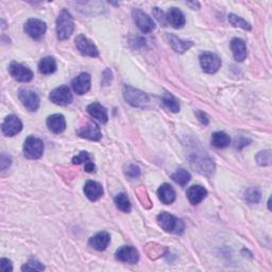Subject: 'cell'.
I'll use <instances>...</instances> for the list:
<instances>
[{
  "label": "cell",
  "instance_id": "9a60e30c",
  "mask_svg": "<svg viewBox=\"0 0 272 272\" xmlns=\"http://www.w3.org/2000/svg\"><path fill=\"white\" fill-rule=\"evenodd\" d=\"M115 256L116 260L128 264H136L139 260L138 251L131 246H124L119 248Z\"/></svg>",
  "mask_w": 272,
  "mask_h": 272
},
{
  "label": "cell",
  "instance_id": "2e32d148",
  "mask_svg": "<svg viewBox=\"0 0 272 272\" xmlns=\"http://www.w3.org/2000/svg\"><path fill=\"white\" fill-rule=\"evenodd\" d=\"M111 241V236L108 232H99L89 238L88 244L97 251H103L108 248Z\"/></svg>",
  "mask_w": 272,
  "mask_h": 272
},
{
  "label": "cell",
  "instance_id": "83f0119b",
  "mask_svg": "<svg viewBox=\"0 0 272 272\" xmlns=\"http://www.w3.org/2000/svg\"><path fill=\"white\" fill-rule=\"evenodd\" d=\"M172 180L181 186H185L191 181V173L183 168H179L173 175L171 176Z\"/></svg>",
  "mask_w": 272,
  "mask_h": 272
},
{
  "label": "cell",
  "instance_id": "d6986e66",
  "mask_svg": "<svg viewBox=\"0 0 272 272\" xmlns=\"http://www.w3.org/2000/svg\"><path fill=\"white\" fill-rule=\"evenodd\" d=\"M230 47H231L233 56H234V58H235L236 61L243 62L244 60H246L248 54H247V46H246L245 41L235 37V39H233L231 41Z\"/></svg>",
  "mask_w": 272,
  "mask_h": 272
},
{
  "label": "cell",
  "instance_id": "8992f818",
  "mask_svg": "<svg viewBox=\"0 0 272 272\" xmlns=\"http://www.w3.org/2000/svg\"><path fill=\"white\" fill-rule=\"evenodd\" d=\"M133 20L135 25L140 30L142 33H150L155 29V24L153 19L149 15L143 13L140 10H133L132 12Z\"/></svg>",
  "mask_w": 272,
  "mask_h": 272
},
{
  "label": "cell",
  "instance_id": "4316f807",
  "mask_svg": "<svg viewBox=\"0 0 272 272\" xmlns=\"http://www.w3.org/2000/svg\"><path fill=\"white\" fill-rule=\"evenodd\" d=\"M162 101L163 104L165 105V108L169 110L172 113H178L180 111V103L172 95L165 93L162 97Z\"/></svg>",
  "mask_w": 272,
  "mask_h": 272
},
{
  "label": "cell",
  "instance_id": "ba28073f",
  "mask_svg": "<svg viewBox=\"0 0 272 272\" xmlns=\"http://www.w3.org/2000/svg\"><path fill=\"white\" fill-rule=\"evenodd\" d=\"M199 60L203 71L207 73H215L221 66L220 58L211 52H204L200 56Z\"/></svg>",
  "mask_w": 272,
  "mask_h": 272
},
{
  "label": "cell",
  "instance_id": "e0dca14e",
  "mask_svg": "<svg viewBox=\"0 0 272 272\" xmlns=\"http://www.w3.org/2000/svg\"><path fill=\"white\" fill-rule=\"evenodd\" d=\"M166 21L173 28L179 29L185 25L186 19L182 11L178 9V7H171L167 15H166Z\"/></svg>",
  "mask_w": 272,
  "mask_h": 272
},
{
  "label": "cell",
  "instance_id": "3957f363",
  "mask_svg": "<svg viewBox=\"0 0 272 272\" xmlns=\"http://www.w3.org/2000/svg\"><path fill=\"white\" fill-rule=\"evenodd\" d=\"M44 153V142L35 136H28L24 143V154L30 160H37Z\"/></svg>",
  "mask_w": 272,
  "mask_h": 272
},
{
  "label": "cell",
  "instance_id": "5b68a950",
  "mask_svg": "<svg viewBox=\"0 0 272 272\" xmlns=\"http://www.w3.org/2000/svg\"><path fill=\"white\" fill-rule=\"evenodd\" d=\"M24 30L25 32L30 37H32L33 40H41L44 36V34L46 33L47 26L41 19L30 18L25 22Z\"/></svg>",
  "mask_w": 272,
  "mask_h": 272
},
{
  "label": "cell",
  "instance_id": "484cf974",
  "mask_svg": "<svg viewBox=\"0 0 272 272\" xmlns=\"http://www.w3.org/2000/svg\"><path fill=\"white\" fill-rule=\"evenodd\" d=\"M57 70V62L54 58L46 57L39 63V71L43 74H51Z\"/></svg>",
  "mask_w": 272,
  "mask_h": 272
},
{
  "label": "cell",
  "instance_id": "7c38bea8",
  "mask_svg": "<svg viewBox=\"0 0 272 272\" xmlns=\"http://www.w3.org/2000/svg\"><path fill=\"white\" fill-rule=\"evenodd\" d=\"M1 129L5 136L12 137V136L16 135L17 133H19L21 131L22 124L17 116L9 115V116H6L5 119L3 120Z\"/></svg>",
  "mask_w": 272,
  "mask_h": 272
},
{
  "label": "cell",
  "instance_id": "d4e9b609",
  "mask_svg": "<svg viewBox=\"0 0 272 272\" xmlns=\"http://www.w3.org/2000/svg\"><path fill=\"white\" fill-rule=\"evenodd\" d=\"M231 142V138L230 136L224 133V132H215L213 135H211V139H210V143L211 146L218 148V149H223L226 148Z\"/></svg>",
  "mask_w": 272,
  "mask_h": 272
},
{
  "label": "cell",
  "instance_id": "277c9868",
  "mask_svg": "<svg viewBox=\"0 0 272 272\" xmlns=\"http://www.w3.org/2000/svg\"><path fill=\"white\" fill-rule=\"evenodd\" d=\"M124 96L128 103L137 108L143 107V105L149 101V98L146 93H143L139 89H136L134 87L128 86V85L125 86Z\"/></svg>",
  "mask_w": 272,
  "mask_h": 272
},
{
  "label": "cell",
  "instance_id": "1f68e13d",
  "mask_svg": "<svg viewBox=\"0 0 272 272\" xmlns=\"http://www.w3.org/2000/svg\"><path fill=\"white\" fill-rule=\"evenodd\" d=\"M45 267L42 265L40 262L37 261H29L27 264L21 267L22 271H43Z\"/></svg>",
  "mask_w": 272,
  "mask_h": 272
},
{
  "label": "cell",
  "instance_id": "74e56055",
  "mask_svg": "<svg viewBox=\"0 0 272 272\" xmlns=\"http://www.w3.org/2000/svg\"><path fill=\"white\" fill-rule=\"evenodd\" d=\"M10 165H11V157L6 156L5 154H2L1 155V169L2 170L6 169L7 167H10Z\"/></svg>",
  "mask_w": 272,
  "mask_h": 272
},
{
  "label": "cell",
  "instance_id": "8fae6325",
  "mask_svg": "<svg viewBox=\"0 0 272 272\" xmlns=\"http://www.w3.org/2000/svg\"><path fill=\"white\" fill-rule=\"evenodd\" d=\"M51 102L58 105H67L72 101V94L67 85H61L52 90L49 96Z\"/></svg>",
  "mask_w": 272,
  "mask_h": 272
},
{
  "label": "cell",
  "instance_id": "836d02e7",
  "mask_svg": "<svg viewBox=\"0 0 272 272\" xmlns=\"http://www.w3.org/2000/svg\"><path fill=\"white\" fill-rule=\"evenodd\" d=\"M256 160H258L260 165H269L271 161V154L270 151H265V152H260V154L256 156Z\"/></svg>",
  "mask_w": 272,
  "mask_h": 272
},
{
  "label": "cell",
  "instance_id": "7a4b0ae2",
  "mask_svg": "<svg viewBox=\"0 0 272 272\" xmlns=\"http://www.w3.org/2000/svg\"><path fill=\"white\" fill-rule=\"evenodd\" d=\"M157 223L165 232L168 233L181 234L184 231L183 221L166 211L157 216Z\"/></svg>",
  "mask_w": 272,
  "mask_h": 272
},
{
  "label": "cell",
  "instance_id": "d590c367",
  "mask_svg": "<svg viewBox=\"0 0 272 272\" xmlns=\"http://www.w3.org/2000/svg\"><path fill=\"white\" fill-rule=\"evenodd\" d=\"M0 269H1L3 272L12 271L13 267H12L11 261L6 260V259H1V261H0Z\"/></svg>",
  "mask_w": 272,
  "mask_h": 272
},
{
  "label": "cell",
  "instance_id": "ac0fdd59",
  "mask_svg": "<svg viewBox=\"0 0 272 272\" xmlns=\"http://www.w3.org/2000/svg\"><path fill=\"white\" fill-rule=\"evenodd\" d=\"M186 196L192 204L197 205V204L202 202L204 198L206 197L207 191L201 185H194L188 188L186 192Z\"/></svg>",
  "mask_w": 272,
  "mask_h": 272
},
{
  "label": "cell",
  "instance_id": "603a6c76",
  "mask_svg": "<svg viewBox=\"0 0 272 272\" xmlns=\"http://www.w3.org/2000/svg\"><path fill=\"white\" fill-rule=\"evenodd\" d=\"M167 41L170 46L172 47V49L179 52V54H183V52L187 51L194 45V43L191 41L181 40L176 35H172V34H167Z\"/></svg>",
  "mask_w": 272,
  "mask_h": 272
},
{
  "label": "cell",
  "instance_id": "f546056e",
  "mask_svg": "<svg viewBox=\"0 0 272 272\" xmlns=\"http://www.w3.org/2000/svg\"><path fill=\"white\" fill-rule=\"evenodd\" d=\"M229 21L230 24L234 27H239L244 30H251V25L247 22L245 19L237 16L235 14H230L229 15Z\"/></svg>",
  "mask_w": 272,
  "mask_h": 272
},
{
  "label": "cell",
  "instance_id": "5bb4252c",
  "mask_svg": "<svg viewBox=\"0 0 272 272\" xmlns=\"http://www.w3.org/2000/svg\"><path fill=\"white\" fill-rule=\"evenodd\" d=\"M77 134L80 137L86 138L89 140H99L102 137L99 126L93 122H89L84 127L80 128L77 131Z\"/></svg>",
  "mask_w": 272,
  "mask_h": 272
},
{
  "label": "cell",
  "instance_id": "4dcf8cb0",
  "mask_svg": "<svg viewBox=\"0 0 272 272\" xmlns=\"http://www.w3.org/2000/svg\"><path fill=\"white\" fill-rule=\"evenodd\" d=\"M261 192L258 188H250L246 192V200L251 204L258 203L261 200Z\"/></svg>",
  "mask_w": 272,
  "mask_h": 272
},
{
  "label": "cell",
  "instance_id": "52a82bcc",
  "mask_svg": "<svg viewBox=\"0 0 272 272\" xmlns=\"http://www.w3.org/2000/svg\"><path fill=\"white\" fill-rule=\"evenodd\" d=\"M9 72L11 74V77L18 82H30L34 77L33 72L30 68L17 62H12L10 64Z\"/></svg>",
  "mask_w": 272,
  "mask_h": 272
},
{
  "label": "cell",
  "instance_id": "9c48e42d",
  "mask_svg": "<svg viewBox=\"0 0 272 272\" xmlns=\"http://www.w3.org/2000/svg\"><path fill=\"white\" fill-rule=\"evenodd\" d=\"M18 97L24 107L30 112H35L40 108V97L33 90L22 88L19 90Z\"/></svg>",
  "mask_w": 272,
  "mask_h": 272
},
{
  "label": "cell",
  "instance_id": "44dd1931",
  "mask_svg": "<svg viewBox=\"0 0 272 272\" xmlns=\"http://www.w3.org/2000/svg\"><path fill=\"white\" fill-rule=\"evenodd\" d=\"M84 194L90 201H97L103 196V188L101 184L95 181H87L84 186Z\"/></svg>",
  "mask_w": 272,
  "mask_h": 272
},
{
  "label": "cell",
  "instance_id": "f35d334b",
  "mask_svg": "<svg viewBox=\"0 0 272 272\" xmlns=\"http://www.w3.org/2000/svg\"><path fill=\"white\" fill-rule=\"evenodd\" d=\"M198 118H199V120H200V122L202 124H205L206 125L208 123V119H207L206 115L204 114V113H202V112H198Z\"/></svg>",
  "mask_w": 272,
  "mask_h": 272
},
{
  "label": "cell",
  "instance_id": "7402d4cb",
  "mask_svg": "<svg viewBox=\"0 0 272 272\" xmlns=\"http://www.w3.org/2000/svg\"><path fill=\"white\" fill-rule=\"evenodd\" d=\"M47 127L48 129L56 134L64 132L66 129V122L63 115L54 114L47 118Z\"/></svg>",
  "mask_w": 272,
  "mask_h": 272
},
{
  "label": "cell",
  "instance_id": "d6a6232c",
  "mask_svg": "<svg viewBox=\"0 0 272 272\" xmlns=\"http://www.w3.org/2000/svg\"><path fill=\"white\" fill-rule=\"evenodd\" d=\"M92 161L90 160V156L88 154V152H86V151H82V152H80L77 156H74L72 158V163L73 164H86L87 162Z\"/></svg>",
  "mask_w": 272,
  "mask_h": 272
},
{
  "label": "cell",
  "instance_id": "e575fe53",
  "mask_svg": "<svg viewBox=\"0 0 272 272\" xmlns=\"http://www.w3.org/2000/svg\"><path fill=\"white\" fill-rule=\"evenodd\" d=\"M153 14H154V16L156 17V19L158 21H160V24H162L163 26L167 25V21H166V16L164 15V13H163L162 10L158 9V7H154Z\"/></svg>",
  "mask_w": 272,
  "mask_h": 272
},
{
  "label": "cell",
  "instance_id": "cb8c5ba5",
  "mask_svg": "<svg viewBox=\"0 0 272 272\" xmlns=\"http://www.w3.org/2000/svg\"><path fill=\"white\" fill-rule=\"evenodd\" d=\"M157 196L160 201L164 204H171L176 200V192L173 187L167 183L163 184L157 191Z\"/></svg>",
  "mask_w": 272,
  "mask_h": 272
},
{
  "label": "cell",
  "instance_id": "f1b7e54d",
  "mask_svg": "<svg viewBox=\"0 0 272 272\" xmlns=\"http://www.w3.org/2000/svg\"><path fill=\"white\" fill-rule=\"evenodd\" d=\"M115 204L120 210L125 211V213H129V211L131 210V202L129 198H128V196L124 193L116 196Z\"/></svg>",
  "mask_w": 272,
  "mask_h": 272
},
{
  "label": "cell",
  "instance_id": "30bf717a",
  "mask_svg": "<svg viewBox=\"0 0 272 272\" xmlns=\"http://www.w3.org/2000/svg\"><path fill=\"white\" fill-rule=\"evenodd\" d=\"M75 47L80 51V54L86 57L90 58H97L99 56V51H98V48L96 47V45L87 39L84 35H79L75 39Z\"/></svg>",
  "mask_w": 272,
  "mask_h": 272
},
{
  "label": "cell",
  "instance_id": "ffe728a7",
  "mask_svg": "<svg viewBox=\"0 0 272 272\" xmlns=\"http://www.w3.org/2000/svg\"><path fill=\"white\" fill-rule=\"evenodd\" d=\"M87 112L90 116L101 124H105L108 122V111L100 103L94 102L92 104H89L87 107Z\"/></svg>",
  "mask_w": 272,
  "mask_h": 272
},
{
  "label": "cell",
  "instance_id": "4fadbf2b",
  "mask_svg": "<svg viewBox=\"0 0 272 272\" xmlns=\"http://www.w3.org/2000/svg\"><path fill=\"white\" fill-rule=\"evenodd\" d=\"M90 82H92V79H90L89 73L87 72L80 73L78 77H75L71 82L73 92L80 96L86 94L90 88Z\"/></svg>",
  "mask_w": 272,
  "mask_h": 272
},
{
  "label": "cell",
  "instance_id": "6da1fadb",
  "mask_svg": "<svg viewBox=\"0 0 272 272\" xmlns=\"http://www.w3.org/2000/svg\"><path fill=\"white\" fill-rule=\"evenodd\" d=\"M74 22L71 14L67 10H62L57 19V34L60 41L69 39L73 32Z\"/></svg>",
  "mask_w": 272,
  "mask_h": 272
},
{
  "label": "cell",
  "instance_id": "8d00e7d4",
  "mask_svg": "<svg viewBox=\"0 0 272 272\" xmlns=\"http://www.w3.org/2000/svg\"><path fill=\"white\" fill-rule=\"evenodd\" d=\"M139 168L136 167L135 165H131L129 166V168H128V171H127V175L131 177V178H137L139 176Z\"/></svg>",
  "mask_w": 272,
  "mask_h": 272
}]
</instances>
